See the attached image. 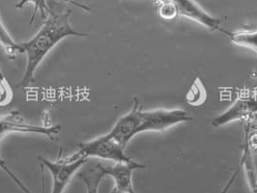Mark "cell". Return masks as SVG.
Masks as SVG:
<instances>
[{
    "instance_id": "obj_1",
    "label": "cell",
    "mask_w": 257,
    "mask_h": 193,
    "mask_svg": "<svg viewBox=\"0 0 257 193\" xmlns=\"http://www.w3.org/2000/svg\"><path fill=\"white\" fill-rule=\"evenodd\" d=\"M50 14L34 37L25 43H20L22 53H26L25 75L18 87H27L35 80V73L40 64L52 49L67 37H86L88 34L74 29L70 23L72 11L52 0L49 3Z\"/></svg>"
},
{
    "instance_id": "obj_2",
    "label": "cell",
    "mask_w": 257,
    "mask_h": 193,
    "mask_svg": "<svg viewBox=\"0 0 257 193\" xmlns=\"http://www.w3.org/2000/svg\"><path fill=\"white\" fill-rule=\"evenodd\" d=\"M38 158L42 167L47 168L52 175L51 193H64L72 178L89 161V158L77 153L67 157H58L55 161H51L44 156H38Z\"/></svg>"
},
{
    "instance_id": "obj_3",
    "label": "cell",
    "mask_w": 257,
    "mask_h": 193,
    "mask_svg": "<svg viewBox=\"0 0 257 193\" xmlns=\"http://www.w3.org/2000/svg\"><path fill=\"white\" fill-rule=\"evenodd\" d=\"M77 148V154L86 158L96 157L114 161L115 163H132L136 161L125 153V148L115 140L109 138L106 134L98 136L89 141L82 142L78 144Z\"/></svg>"
},
{
    "instance_id": "obj_4",
    "label": "cell",
    "mask_w": 257,
    "mask_h": 193,
    "mask_svg": "<svg viewBox=\"0 0 257 193\" xmlns=\"http://www.w3.org/2000/svg\"><path fill=\"white\" fill-rule=\"evenodd\" d=\"M191 121H193V118L180 108L142 110L139 132L166 131L174 126Z\"/></svg>"
},
{
    "instance_id": "obj_5",
    "label": "cell",
    "mask_w": 257,
    "mask_h": 193,
    "mask_svg": "<svg viewBox=\"0 0 257 193\" xmlns=\"http://www.w3.org/2000/svg\"><path fill=\"white\" fill-rule=\"evenodd\" d=\"M60 131L61 126L59 125L36 126L30 124L18 110H12L7 115L0 116V139L13 132L42 134L51 139H54Z\"/></svg>"
},
{
    "instance_id": "obj_6",
    "label": "cell",
    "mask_w": 257,
    "mask_h": 193,
    "mask_svg": "<svg viewBox=\"0 0 257 193\" xmlns=\"http://www.w3.org/2000/svg\"><path fill=\"white\" fill-rule=\"evenodd\" d=\"M142 110L143 106L142 103L138 98H135L131 110L116 121L114 126L106 133V135L126 149L130 141L140 133L139 129Z\"/></svg>"
},
{
    "instance_id": "obj_7",
    "label": "cell",
    "mask_w": 257,
    "mask_h": 193,
    "mask_svg": "<svg viewBox=\"0 0 257 193\" xmlns=\"http://www.w3.org/2000/svg\"><path fill=\"white\" fill-rule=\"evenodd\" d=\"M257 117V98L255 96L239 97L224 112L212 121L214 128H219L235 121L243 123L254 121Z\"/></svg>"
},
{
    "instance_id": "obj_8",
    "label": "cell",
    "mask_w": 257,
    "mask_h": 193,
    "mask_svg": "<svg viewBox=\"0 0 257 193\" xmlns=\"http://www.w3.org/2000/svg\"><path fill=\"white\" fill-rule=\"evenodd\" d=\"M101 168L105 176H109L114 181L111 193H138L133 184V173L138 169H145L146 165L134 161L132 163H116L105 166L101 163Z\"/></svg>"
},
{
    "instance_id": "obj_9",
    "label": "cell",
    "mask_w": 257,
    "mask_h": 193,
    "mask_svg": "<svg viewBox=\"0 0 257 193\" xmlns=\"http://www.w3.org/2000/svg\"><path fill=\"white\" fill-rule=\"evenodd\" d=\"M178 10V16L185 17L194 21L201 26H205L211 31H219L220 20L207 13L194 0H172Z\"/></svg>"
},
{
    "instance_id": "obj_10",
    "label": "cell",
    "mask_w": 257,
    "mask_h": 193,
    "mask_svg": "<svg viewBox=\"0 0 257 193\" xmlns=\"http://www.w3.org/2000/svg\"><path fill=\"white\" fill-rule=\"evenodd\" d=\"M254 156L255 155L244 143L242 147V156H241L238 169L236 170L235 174L232 176L229 182L226 184V186L223 188L221 193L227 192V190L231 186L233 181L236 179V176L238 175L241 168H243L244 170V178L247 181V184L251 190V193H257V170Z\"/></svg>"
},
{
    "instance_id": "obj_11",
    "label": "cell",
    "mask_w": 257,
    "mask_h": 193,
    "mask_svg": "<svg viewBox=\"0 0 257 193\" xmlns=\"http://www.w3.org/2000/svg\"><path fill=\"white\" fill-rule=\"evenodd\" d=\"M77 176L84 183L86 193H99L100 183L105 177L100 162L84 168L77 174Z\"/></svg>"
},
{
    "instance_id": "obj_12",
    "label": "cell",
    "mask_w": 257,
    "mask_h": 193,
    "mask_svg": "<svg viewBox=\"0 0 257 193\" xmlns=\"http://www.w3.org/2000/svg\"><path fill=\"white\" fill-rule=\"evenodd\" d=\"M220 32L227 35L233 44L247 48L257 54V26L252 29H243L234 32H229L221 28Z\"/></svg>"
},
{
    "instance_id": "obj_13",
    "label": "cell",
    "mask_w": 257,
    "mask_h": 193,
    "mask_svg": "<svg viewBox=\"0 0 257 193\" xmlns=\"http://www.w3.org/2000/svg\"><path fill=\"white\" fill-rule=\"evenodd\" d=\"M0 45L10 59H16L18 53H22L20 43H17L4 26L0 14Z\"/></svg>"
},
{
    "instance_id": "obj_14",
    "label": "cell",
    "mask_w": 257,
    "mask_h": 193,
    "mask_svg": "<svg viewBox=\"0 0 257 193\" xmlns=\"http://www.w3.org/2000/svg\"><path fill=\"white\" fill-rule=\"evenodd\" d=\"M32 3L34 5V10L29 19V26L32 25L36 19L37 14H40L41 18L43 20H47L49 14H50V6L48 3V0H20L16 4L17 9H23L26 4Z\"/></svg>"
},
{
    "instance_id": "obj_15",
    "label": "cell",
    "mask_w": 257,
    "mask_h": 193,
    "mask_svg": "<svg viewBox=\"0 0 257 193\" xmlns=\"http://www.w3.org/2000/svg\"><path fill=\"white\" fill-rule=\"evenodd\" d=\"M244 143L249 148L254 155L257 154V124L253 121L244 123Z\"/></svg>"
},
{
    "instance_id": "obj_16",
    "label": "cell",
    "mask_w": 257,
    "mask_h": 193,
    "mask_svg": "<svg viewBox=\"0 0 257 193\" xmlns=\"http://www.w3.org/2000/svg\"><path fill=\"white\" fill-rule=\"evenodd\" d=\"M159 14L162 19L171 21V20H174L178 16V10H177L175 3L172 0H170V1L162 3L160 10H159Z\"/></svg>"
},
{
    "instance_id": "obj_17",
    "label": "cell",
    "mask_w": 257,
    "mask_h": 193,
    "mask_svg": "<svg viewBox=\"0 0 257 193\" xmlns=\"http://www.w3.org/2000/svg\"><path fill=\"white\" fill-rule=\"evenodd\" d=\"M0 168L10 177V179L13 180L14 182L24 191L25 193H32L27 187L26 186V184L22 181V180H20L18 177H17V175L13 173V171L10 169V168L8 167V165H7V162L5 161V159L2 157V155H1V153H0Z\"/></svg>"
},
{
    "instance_id": "obj_18",
    "label": "cell",
    "mask_w": 257,
    "mask_h": 193,
    "mask_svg": "<svg viewBox=\"0 0 257 193\" xmlns=\"http://www.w3.org/2000/svg\"><path fill=\"white\" fill-rule=\"evenodd\" d=\"M12 89L7 80L0 81V106L8 105L12 101Z\"/></svg>"
},
{
    "instance_id": "obj_19",
    "label": "cell",
    "mask_w": 257,
    "mask_h": 193,
    "mask_svg": "<svg viewBox=\"0 0 257 193\" xmlns=\"http://www.w3.org/2000/svg\"><path fill=\"white\" fill-rule=\"evenodd\" d=\"M65 2H67V3H69V4H73V5H75V6H77L78 8H80V9H82L83 11H87V12H89L91 9L87 6V5H85V4H81V3H78V2H76L75 0H63Z\"/></svg>"
},
{
    "instance_id": "obj_20",
    "label": "cell",
    "mask_w": 257,
    "mask_h": 193,
    "mask_svg": "<svg viewBox=\"0 0 257 193\" xmlns=\"http://www.w3.org/2000/svg\"><path fill=\"white\" fill-rule=\"evenodd\" d=\"M4 80H6V78H5V76H4V74H3V72L0 68V81H4Z\"/></svg>"
},
{
    "instance_id": "obj_21",
    "label": "cell",
    "mask_w": 257,
    "mask_h": 193,
    "mask_svg": "<svg viewBox=\"0 0 257 193\" xmlns=\"http://www.w3.org/2000/svg\"><path fill=\"white\" fill-rule=\"evenodd\" d=\"M158 1H160L161 3H164V2H167V1H170V0H158Z\"/></svg>"
},
{
    "instance_id": "obj_22",
    "label": "cell",
    "mask_w": 257,
    "mask_h": 193,
    "mask_svg": "<svg viewBox=\"0 0 257 193\" xmlns=\"http://www.w3.org/2000/svg\"><path fill=\"white\" fill-rule=\"evenodd\" d=\"M110 193H111V192H110Z\"/></svg>"
}]
</instances>
